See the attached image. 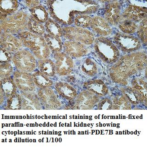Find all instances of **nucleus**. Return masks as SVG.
Returning a JSON list of instances; mask_svg holds the SVG:
<instances>
[{"label":"nucleus","mask_w":147,"mask_h":150,"mask_svg":"<svg viewBox=\"0 0 147 150\" xmlns=\"http://www.w3.org/2000/svg\"><path fill=\"white\" fill-rule=\"evenodd\" d=\"M146 54L137 53L125 55L110 70V76L116 83L126 85L130 76L144 69L147 65Z\"/></svg>","instance_id":"nucleus-1"},{"label":"nucleus","mask_w":147,"mask_h":150,"mask_svg":"<svg viewBox=\"0 0 147 150\" xmlns=\"http://www.w3.org/2000/svg\"><path fill=\"white\" fill-rule=\"evenodd\" d=\"M19 40L24 46L32 51L37 58L41 60L49 56L50 50L45 38L31 32H22L19 35Z\"/></svg>","instance_id":"nucleus-2"},{"label":"nucleus","mask_w":147,"mask_h":150,"mask_svg":"<svg viewBox=\"0 0 147 150\" xmlns=\"http://www.w3.org/2000/svg\"><path fill=\"white\" fill-rule=\"evenodd\" d=\"M1 31L5 33H16L28 28L29 17L23 11L11 15L1 13Z\"/></svg>","instance_id":"nucleus-3"},{"label":"nucleus","mask_w":147,"mask_h":150,"mask_svg":"<svg viewBox=\"0 0 147 150\" xmlns=\"http://www.w3.org/2000/svg\"><path fill=\"white\" fill-rule=\"evenodd\" d=\"M94 49L103 62L110 64L116 62L119 58L120 52L117 47L109 40L103 37L96 40Z\"/></svg>","instance_id":"nucleus-4"},{"label":"nucleus","mask_w":147,"mask_h":150,"mask_svg":"<svg viewBox=\"0 0 147 150\" xmlns=\"http://www.w3.org/2000/svg\"><path fill=\"white\" fill-rule=\"evenodd\" d=\"M13 61L17 69L23 72H32L36 67V59L28 50L17 51L13 57Z\"/></svg>","instance_id":"nucleus-5"},{"label":"nucleus","mask_w":147,"mask_h":150,"mask_svg":"<svg viewBox=\"0 0 147 150\" xmlns=\"http://www.w3.org/2000/svg\"><path fill=\"white\" fill-rule=\"evenodd\" d=\"M64 36L66 39L86 45L93 44L94 38L93 33L85 28L67 27L64 28Z\"/></svg>","instance_id":"nucleus-6"},{"label":"nucleus","mask_w":147,"mask_h":150,"mask_svg":"<svg viewBox=\"0 0 147 150\" xmlns=\"http://www.w3.org/2000/svg\"><path fill=\"white\" fill-rule=\"evenodd\" d=\"M98 100V95L88 90H84L76 97L73 109L91 110L94 106Z\"/></svg>","instance_id":"nucleus-7"},{"label":"nucleus","mask_w":147,"mask_h":150,"mask_svg":"<svg viewBox=\"0 0 147 150\" xmlns=\"http://www.w3.org/2000/svg\"><path fill=\"white\" fill-rule=\"evenodd\" d=\"M115 41L117 45L125 52L135 51L141 46V43L137 38L124 33H117Z\"/></svg>","instance_id":"nucleus-8"},{"label":"nucleus","mask_w":147,"mask_h":150,"mask_svg":"<svg viewBox=\"0 0 147 150\" xmlns=\"http://www.w3.org/2000/svg\"><path fill=\"white\" fill-rule=\"evenodd\" d=\"M37 94L41 102L47 110H57L61 106L60 101L50 88H41Z\"/></svg>","instance_id":"nucleus-9"},{"label":"nucleus","mask_w":147,"mask_h":150,"mask_svg":"<svg viewBox=\"0 0 147 150\" xmlns=\"http://www.w3.org/2000/svg\"><path fill=\"white\" fill-rule=\"evenodd\" d=\"M56 72L61 76L70 74L74 67V62L70 56L64 53H56L54 55Z\"/></svg>","instance_id":"nucleus-10"},{"label":"nucleus","mask_w":147,"mask_h":150,"mask_svg":"<svg viewBox=\"0 0 147 150\" xmlns=\"http://www.w3.org/2000/svg\"><path fill=\"white\" fill-rule=\"evenodd\" d=\"M14 79L18 88L23 92H31L35 88L32 76L27 72L16 71L14 72Z\"/></svg>","instance_id":"nucleus-11"},{"label":"nucleus","mask_w":147,"mask_h":150,"mask_svg":"<svg viewBox=\"0 0 147 150\" xmlns=\"http://www.w3.org/2000/svg\"><path fill=\"white\" fill-rule=\"evenodd\" d=\"M1 46L3 49L11 52H17L22 46V42L19 39L12 34L1 32L0 38Z\"/></svg>","instance_id":"nucleus-12"},{"label":"nucleus","mask_w":147,"mask_h":150,"mask_svg":"<svg viewBox=\"0 0 147 150\" xmlns=\"http://www.w3.org/2000/svg\"><path fill=\"white\" fill-rule=\"evenodd\" d=\"M22 109L24 110H40L41 109L40 100L37 95L31 92H23L21 94Z\"/></svg>","instance_id":"nucleus-13"},{"label":"nucleus","mask_w":147,"mask_h":150,"mask_svg":"<svg viewBox=\"0 0 147 150\" xmlns=\"http://www.w3.org/2000/svg\"><path fill=\"white\" fill-rule=\"evenodd\" d=\"M147 13L146 8L130 5L121 17L132 22H138L146 18Z\"/></svg>","instance_id":"nucleus-14"},{"label":"nucleus","mask_w":147,"mask_h":150,"mask_svg":"<svg viewBox=\"0 0 147 150\" xmlns=\"http://www.w3.org/2000/svg\"><path fill=\"white\" fill-rule=\"evenodd\" d=\"M89 26L94 31L100 35H108L111 32L108 22L100 17L97 16L91 18Z\"/></svg>","instance_id":"nucleus-15"},{"label":"nucleus","mask_w":147,"mask_h":150,"mask_svg":"<svg viewBox=\"0 0 147 150\" xmlns=\"http://www.w3.org/2000/svg\"><path fill=\"white\" fill-rule=\"evenodd\" d=\"M64 47L67 54L74 57H80L88 51L85 44L74 41L66 42L64 44Z\"/></svg>","instance_id":"nucleus-16"},{"label":"nucleus","mask_w":147,"mask_h":150,"mask_svg":"<svg viewBox=\"0 0 147 150\" xmlns=\"http://www.w3.org/2000/svg\"><path fill=\"white\" fill-rule=\"evenodd\" d=\"M121 6L118 2L110 3L104 13L105 20L108 23L116 25L119 23L121 19Z\"/></svg>","instance_id":"nucleus-17"},{"label":"nucleus","mask_w":147,"mask_h":150,"mask_svg":"<svg viewBox=\"0 0 147 150\" xmlns=\"http://www.w3.org/2000/svg\"><path fill=\"white\" fill-rule=\"evenodd\" d=\"M84 87L88 90L98 96H103L107 94L108 92L106 85L102 80H95L86 82Z\"/></svg>","instance_id":"nucleus-18"},{"label":"nucleus","mask_w":147,"mask_h":150,"mask_svg":"<svg viewBox=\"0 0 147 150\" xmlns=\"http://www.w3.org/2000/svg\"><path fill=\"white\" fill-rule=\"evenodd\" d=\"M55 88L57 93L65 99L71 100L76 97V89L66 82H59L56 84Z\"/></svg>","instance_id":"nucleus-19"},{"label":"nucleus","mask_w":147,"mask_h":150,"mask_svg":"<svg viewBox=\"0 0 147 150\" xmlns=\"http://www.w3.org/2000/svg\"><path fill=\"white\" fill-rule=\"evenodd\" d=\"M14 80L12 77L2 78L1 80V88L7 98L16 93L17 89Z\"/></svg>","instance_id":"nucleus-20"},{"label":"nucleus","mask_w":147,"mask_h":150,"mask_svg":"<svg viewBox=\"0 0 147 150\" xmlns=\"http://www.w3.org/2000/svg\"><path fill=\"white\" fill-rule=\"evenodd\" d=\"M35 85L41 88H50L53 85V81L46 75L41 71H36L32 75Z\"/></svg>","instance_id":"nucleus-21"},{"label":"nucleus","mask_w":147,"mask_h":150,"mask_svg":"<svg viewBox=\"0 0 147 150\" xmlns=\"http://www.w3.org/2000/svg\"><path fill=\"white\" fill-rule=\"evenodd\" d=\"M38 67L40 71L49 76H53L56 73V67L53 61L48 59L38 62Z\"/></svg>","instance_id":"nucleus-22"},{"label":"nucleus","mask_w":147,"mask_h":150,"mask_svg":"<svg viewBox=\"0 0 147 150\" xmlns=\"http://www.w3.org/2000/svg\"><path fill=\"white\" fill-rule=\"evenodd\" d=\"M45 39L50 50L56 53L61 52L63 45L62 41L59 38L49 34H45Z\"/></svg>","instance_id":"nucleus-23"},{"label":"nucleus","mask_w":147,"mask_h":150,"mask_svg":"<svg viewBox=\"0 0 147 150\" xmlns=\"http://www.w3.org/2000/svg\"><path fill=\"white\" fill-rule=\"evenodd\" d=\"M121 91L131 104H138L139 103L143 102L141 96L132 88H122Z\"/></svg>","instance_id":"nucleus-24"},{"label":"nucleus","mask_w":147,"mask_h":150,"mask_svg":"<svg viewBox=\"0 0 147 150\" xmlns=\"http://www.w3.org/2000/svg\"><path fill=\"white\" fill-rule=\"evenodd\" d=\"M132 88L141 96L142 99L147 102V84L145 81L140 78H136L132 81Z\"/></svg>","instance_id":"nucleus-25"},{"label":"nucleus","mask_w":147,"mask_h":150,"mask_svg":"<svg viewBox=\"0 0 147 150\" xmlns=\"http://www.w3.org/2000/svg\"><path fill=\"white\" fill-rule=\"evenodd\" d=\"M19 7L18 1L15 0H1L0 1V11L3 13L13 14Z\"/></svg>","instance_id":"nucleus-26"},{"label":"nucleus","mask_w":147,"mask_h":150,"mask_svg":"<svg viewBox=\"0 0 147 150\" xmlns=\"http://www.w3.org/2000/svg\"><path fill=\"white\" fill-rule=\"evenodd\" d=\"M29 11L32 16L39 22L44 23L48 20V13L41 6L31 8Z\"/></svg>","instance_id":"nucleus-27"},{"label":"nucleus","mask_w":147,"mask_h":150,"mask_svg":"<svg viewBox=\"0 0 147 150\" xmlns=\"http://www.w3.org/2000/svg\"><path fill=\"white\" fill-rule=\"evenodd\" d=\"M112 110H131V103L124 95L113 99Z\"/></svg>","instance_id":"nucleus-28"},{"label":"nucleus","mask_w":147,"mask_h":150,"mask_svg":"<svg viewBox=\"0 0 147 150\" xmlns=\"http://www.w3.org/2000/svg\"><path fill=\"white\" fill-rule=\"evenodd\" d=\"M28 28L31 32L39 35L43 34L45 30L41 22L36 20L32 16L29 17Z\"/></svg>","instance_id":"nucleus-29"},{"label":"nucleus","mask_w":147,"mask_h":150,"mask_svg":"<svg viewBox=\"0 0 147 150\" xmlns=\"http://www.w3.org/2000/svg\"><path fill=\"white\" fill-rule=\"evenodd\" d=\"M82 71L89 76H93L97 74L98 68L97 64L90 58H87L81 66Z\"/></svg>","instance_id":"nucleus-30"},{"label":"nucleus","mask_w":147,"mask_h":150,"mask_svg":"<svg viewBox=\"0 0 147 150\" xmlns=\"http://www.w3.org/2000/svg\"><path fill=\"white\" fill-rule=\"evenodd\" d=\"M45 27L48 34L54 36L60 37L62 36L63 31L59 24L51 19H49L45 24Z\"/></svg>","instance_id":"nucleus-31"},{"label":"nucleus","mask_w":147,"mask_h":150,"mask_svg":"<svg viewBox=\"0 0 147 150\" xmlns=\"http://www.w3.org/2000/svg\"><path fill=\"white\" fill-rule=\"evenodd\" d=\"M6 109L9 110H19L22 108L21 95L15 93L8 98Z\"/></svg>","instance_id":"nucleus-32"},{"label":"nucleus","mask_w":147,"mask_h":150,"mask_svg":"<svg viewBox=\"0 0 147 150\" xmlns=\"http://www.w3.org/2000/svg\"><path fill=\"white\" fill-rule=\"evenodd\" d=\"M120 19H123L119 27L121 31L125 33H132L135 32L137 28V25L135 22H132L127 19L121 17Z\"/></svg>","instance_id":"nucleus-33"},{"label":"nucleus","mask_w":147,"mask_h":150,"mask_svg":"<svg viewBox=\"0 0 147 150\" xmlns=\"http://www.w3.org/2000/svg\"><path fill=\"white\" fill-rule=\"evenodd\" d=\"M91 18L88 16L79 15L75 19V25L77 27L84 28L89 26Z\"/></svg>","instance_id":"nucleus-34"},{"label":"nucleus","mask_w":147,"mask_h":150,"mask_svg":"<svg viewBox=\"0 0 147 150\" xmlns=\"http://www.w3.org/2000/svg\"><path fill=\"white\" fill-rule=\"evenodd\" d=\"M13 71V68L8 62L1 63L0 65V77L1 79L10 77Z\"/></svg>","instance_id":"nucleus-35"},{"label":"nucleus","mask_w":147,"mask_h":150,"mask_svg":"<svg viewBox=\"0 0 147 150\" xmlns=\"http://www.w3.org/2000/svg\"><path fill=\"white\" fill-rule=\"evenodd\" d=\"M138 35L142 40L143 43H147V18H145L143 19L141 25L139 28L138 32Z\"/></svg>","instance_id":"nucleus-36"},{"label":"nucleus","mask_w":147,"mask_h":150,"mask_svg":"<svg viewBox=\"0 0 147 150\" xmlns=\"http://www.w3.org/2000/svg\"><path fill=\"white\" fill-rule=\"evenodd\" d=\"M113 102L108 98H103L98 104V109L99 110H112Z\"/></svg>","instance_id":"nucleus-37"},{"label":"nucleus","mask_w":147,"mask_h":150,"mask_svg":"<svg viewBox=\"0 0 147 150\" xmlns=\"http://www.w3.org/2000/svg\"><path fill=\"white\" fill-rule=\"evenodd\" d=\"M12 58L11 52L7 51L2 47L0 49V62L1 63H6L10 62Z\"/></svg>","instance_id":"nucleus-38"},{"label":"nucleus","mask_w":147,"mask_h":150,"mask_svg":"<svg viewBox=\"0 0 147 150\" xmlns=\"http://www.w3.org/2000/svg\"><path fill=\"white\" fill-rule=\"evenodd\" d=\"M25 3L27 6L30 7V8H31L39 6V4H40V1H36V0L26 1Z\"/></svg>","instance_id":"nucleus-39"},{"label":"nucleus","mask_w":147,"mask_h":150,"mask_svg":"<svg viewBox=\"0 0 147 150\" xmlns=\"http://www.w3.org/2000/svg\"><path fill=\"white\" fill-rule=\"evenodd\" d=\"M1 93H0V103L1 104H2V103H3V101H4V95H5L4 93L2 91V90L1 89Z\"/></svg>","instance_id":"nucleus-40"}]
</instances>
